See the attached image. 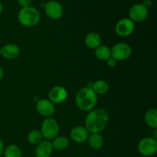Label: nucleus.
<instances>
[{
	"mask_svg": "<svg viewBox=\"0 0 157 157\" xmlns=\"http://www.w3.org/2000/svg\"><path fill=\"white\" fill-rule=\"evenodd\" d=\"M109 115L107 110L103 108H94L87 114L84 127L89 133H101L107 127Z\"/></svg>",
	"mask_w": 157,
	"mask_h": 157,
	"instance_id": "f257e3e1",
	"label": "nucleus"
},
{
	"mask_svg": "<svg viewBox=\"0 0 157 157\" xmlns=\"http://www.w3.org/2000/svg\"><path fill=\"white\" fill-rule=\"evenodd\" d=\"M98 100V94L88 86L80 89L75 95L76 106L82 111L89 112L95 108Z\"/></svg>",
	"mask_w": 157,
	"mask_h": 157,
	"instance_id": "f03ea898",
	"label": "nucleus"
},
{
	"mask_svg": "<svg viewBox=\"0 0 157 157\" xmlns=\"http://www.w3.org/2000/svg\"><path fill=\"white\" fill-rule=\"evenodd\" d=\"M18 20L25 27H33L38 25L41 20L40 12L35 7L21 8L18 14Z\"/></svg>",
	"mask_w": 157,
	"mask_h": 157,
	"instance_id": "7ed1b4c3",
	"label": "nucleus"
},
{
	"mask_svg": "<svg viewBox=\"0 0 157 157\" xmlns=\"http://www.w3.org/2000/svg\"><path fill=\"white\" fill-rule=\"evenodd\" d=\"M40 131L42 134L43 139L51 141L59 134V124L54 118L48 117L43 121Z\"/></svg>",
	"mask_w": 157,
	"mask_h": 157,
	"instance_id": "20e7f679",
	"label": "nucleus"
},
{
	"mask_svg": "<svg viewBox=\"0 0 157 157\" xmlns=\"http://www.w3.org/2000/svg\"><path fill=\"white\" fill-rule=\"evenodd\" d=\"M137 149L141 155L150 157L156 154L157 151V141L153 137H144L140 140Z\"/></svg>",
	"mask_w": 157,
	"mask_h": 157,
	"instance_id": "39448f33",
	"label": "nucleus"
},
{
	"mask_svg": "<svg viewBox=\"0 0 157 157\" xmlns=\"http://www.w3.org/2000/svg\"><path fill=\"white\" fill-rule=\"evenodd\" d=\"M111 57L117 61H125L132 55L131 47L130 44L124 42H118L110 48Z\"/></svg>",
	"mask_w": 157,
	"mask_h": 157,
	"instance_id": "423d86ee",
	"label": "nucleus"
},
{
	"mask_svg": "<svg viewBox=\"0 0 157 157\" xmlns=\"http://www.w3.org/2000/svg\"><path fill=\"white\" fill-rule=\"evenodd\" d=\"M44 10L46 15L53 20L61 18L64 13L62 5L56 0H51L46 2L44 6Z\"/></svg>",
	"mask_w": 157,
	"mask_h": 157,
	"instance_id": "0eeeda50",
	"label": "nucleus"
},
{
	"mask_svg": "<svg viewBox=\"0 0 157 157\" xmlns=\"http://www.w3.org/2000/svg\"><path fill=\"white\" fill-rule=\"evenodd\" d=\"M135 24L129 18H121L115 25V32L117 35L122 38L128 37L133 32Z\"/></svg>",
	"mask_w": 157,
	"mask_h": 157,
	"instance_id": "6e6552de",
	"label": "nucleus"
},
{
	"mask_svg": "<svg viewBox=\"0 0 157 157\" xmlns=\"http://www.w3.org/2000/svg\"><path fill=\"white\" fill-rule=\"evenodd\" d=\"M149 15V10L141 3L134 4L130 8L128 12L129 18L133 22H142L145 21Z\"/></svg>",
	"mask_w": 157,
	"mask_h": 157,
	"instance_id": "1a4fd4ad",
	"label": "nucleus"
},
{
	"mask_svg": "<svg viewBox=\"0 0 157 157\" xmlns=\"http://www.w3.org/2000/svg\"><path fill=\"white\" fill-rule=\"evenodd\" d=\"M37 112L44 117H52L55 112V104L48 99H39L35 105Z\"/></svg>",
	"mask_w": 157,
	"mask_h": 157,
	"instance_id": "9d476101",
	"label": "nucleus"
},
{
	"mask_svg": "<svg viewBox=\"0 0 157 157\" xmlns=\"http://www.w3.org/2000/svg\"><path fill=\"white\" fill-rule=\"evenodd\" d=\"M68 94L65 87L56 85L51 88L48 92V100L55 104H61L66 101Z\"/></svg>",
	"mask_w": 157,
	"mask_h": 157,
	"instance_id": "9b49d317",
	"label": "nucleus"
},
{
	"mask_svg": "<svg viewBox=\"0 0 157 157\" xmlns=\"http://www.w3.org/2000/svg\"><path fill=\"white\" fill-rule=\"evenodd\" d=\"M89 134L90 133L85 128V127L76 126V127H73L71 130L70 136L71 139L74 142L77 143V144H83L87 140Z\"/></svg>",
	"mask_w": 157,
	"mask_h": 157,
	"instance_id": "f8f14e48",
	"label": "nucleus"
},
{
	"mask_svg": "<svg viewBox=\"0 0 157 157\" xmlns=\"http://www.w3.org/2000/svg\"><path fill=\"white\" fill-rule=\"evenodd\" d=\"M53 153V147L52 143L49 140L41 141L38 145H36L35 154L36 157H50Z\"/></svg>",
	"mask_w": 157,
	"mask_h": 157,
	"instance_id": "ddd939ff",
	"label": "nucleus"
},
{
	"mask_svg": "<svg viewBox=\"0 0 157 157\" xmlns=\"http://www.w3.org/2000/svg\"><path fill=\"white\" fill-rule=\"evenodd\" d=\"M2 56L6 59L12 60L18 58L20 55V48L15 44H7L1 48Z\"/></svg>",
	"mask_w": 157,
	"mask_h": 157,
	"instance_id": "4468645a",
	"label": "nucleus"
},
{
	"mask_svg": "<svg viewBox=\"0 0 157 157\" xmlns=\"http://www.w3.org/2000/svg\"><path fill=\"white\" fill-rule=\"evenodd\" d=\"M84 43L88 48L96 49L102 44V38L97 32H90L85 36Z\"/></svg>",
	"mask_w": 157,
	"mask_h": 157,
	"instance_id": "2eb2a0df",
	"label": "nucleus"
},
{
	"mask_svg": "<svg viewBox=\"0 0 157 157\" xmlns=\"http://www.w3.org/2000/svg\"><path fill=\"white\" fill-rule=\"evenodd\" d=\"M87 141L90 148L95 150L101 149L104 145V138L101 133H90Z\"/></svg>",
	"mask_w": 157,
	"mask_h": 157,
	"instance_id": "dca6fc26",
	"label": "nucleus"
},
{
	"mask_svg": "<svg viewBox=\"0 0 157 157\" xmlns=\"http://www.w3.org/2000/svg\"><path fill=\"white\" fill-rule=\"evenodd\" d=\"M144 122L152 129L157 128V110L156 108H150L145 113Z\"/></svg>",
	"mask_w": 157,
	"mask_h": 157,
	"instance_id": "f3484780",
	"label": "nucleus"
},
{
	"mask_svg": "<svg viewBox=\"0 0 157 157\" xmlns=\"http://www.w3.org/2000/svg\"><path fill=\"white\" fill-rule=\"evenodd\" d=\"M94 55L95 57L100 61H107L111 57V51L108 46L101 44L94 49Z\"/></svg>",
	"mask_w": 157,
	"mask_h": 157,
	"instance_id": "a211bd4d",
	"label": "nucleus"
},
{
	"mask_svg": "<svg viewBox=\"0 0 157 157\" xmlns=\"http://www.w3.org/2000/svg\"><path fill=\"white\" fill-rule=\"evenodd\" d=\"M88 87H91L97 94H105L109 90L108 83L104 80H98L92 83L91 86H88Z\"/></svg>",
	"mask_w": 157,
	"mask_h": 157,
	"instance_id": "6ab92c4d",
	"label": "nucleus"
},
{
	"mask_svg": "<svg viewBox=\"0 0 157 157\" xmlns=\"http://www.w3.org/2000/svg\"><path fill=\"white\" fill-rule=\"evenodd\" d=\"M52 145L53 150H63L67 148L69 145V140L66 136H57L54 138L52 141Z\"/></svg>",
	"mask_w": 157,
	"mask_h": 157,
	"instance_id": "aec40b11",
	"label": "nucleus"
},
{
	"mask_svg": "<svg viewBox=\"0 0 157 157\" xmlns=\"http://www.w3.org/2000/svg\"><path fill=\"white\" fill-rule=\"evenodd\" d=\"M5 157H21L22 153L19 147L15 144H11L5 148L3 152Z\"/></svg>",
	"mask_w": 157,
	"mask_h": 157,
	"instance_id": "412c9836",
	"label": "nucleus"
},
{
	"mask_svg": "<svg viewBox=\"0 0 157 157\" xmlns=\"http://www.w3.org/2000/svg\"><path fill=\"white\" fill-rule=\"evenodd\" d=\"M27 140L29 143L32 145H38L41 141L43 140V136L40 130H34L29 132L27 136Z\"/></svg>",
	"mask_w": 157,
	"mask_h": 157,
	"instance_id": "4be33fe9",
	"label": "nucleus"
},
{
	"mask_svg": "<svg viewBox=\"0 0 157 157\" xmlns=\"http://www.w3.org/2000/svg\"><path fill=\"white\" fill-rule=\"evenodd\" d=\"M17 1H18V5L21 8H25L31 6V4L32 2V0H17Z\"/></svg>",
	"mask_w": 157,
	"mask_h": 157,
	"instance_id": "5701e85b",
	"label": "nucleus"
},
{
	"mask_svg": "<svg viewBox=\"0 0 157 157\" xmlns=\"http://www.w3.org/2000/svg\"><path fill=\"white\" fill-rule=\"evenodd\" d=\"M107 64L109 67H113L117 65V61L116 59H114L113 57H110V58L107 61Z\"/></svg>",
	"mask_w": 157,
	"mask_h": 157,
	"instance_id": "b1692460",
	"label": "nucleus"
},
{
	"mask_svg": "<svg viewBox=\"0 0 157 157\" xmlns=\"http://www.w3.org/2000/svg\"><path fill=\"white\" fill-rule=\"evenodd\" d=\"M141 4H142L146 9L149 10V9H150V8L152 7V6H153V2H152V0H144Z\"/></svg>",
	"mask_w": 157,
	"mask_h": 157,
	"instance_id": "393cba45",
	"label": "nucleus"
},
{
	"mask_svg": "<svg viewBox=\"0 0 157 157\" xmlns=\"http://www.w3.org/2000/svg\"><path fill=\"white\" fill-rule=\"evenodd\" d=\"M4 144H3L2 140L0 139V156L3 154V152H4Z\"/></svg>",
	"mask_w": 157,
	"mask_h": 157,
	"instance_id": "a878e982",
	"label": "nucleus"
},
{
	"mask_svg": "<svg viewBox=\"0 0 157 157\" xmlns=\"http://www.w3.org/2000/svg\"><path fill=\"white\" fill-rule=\"evenodd\" d=\"M3 77H4V70H3V68L2 67V66L0 65V81L2 79Z\"/></svg>",
	"mask_w": 157,
	"mask_h": 157,
	"instance_id": "bb28decb",
	"label": "nucleus"
},
{
	"mask_svg": "<svg viewBox=\"0 0 157 157\" xmlns=\"http://www.w3.org/2000/svg\"><path fill=\"white\" fill-rule=\"evenodd\" d=\"M2 11H3V5H2V3L0 2V14L2 12Z\"/></svg>",
	"mask_w": 157,
	"mask_h": 157,
	"instance_id": "cd10ccee",
	"label": "nucleus"
},
{
	"mask_svg": "<svg viewBox=\"0 0 157 157\" xmlns=\"http://www.w3.org/2000/svg\"><path fill=\"white\" fill-rule=\"evenodd\" d=\"M2 57V53H1V48H0V58Z\"/></svg>",
	"mask_w": 157,
	"mask_h": 157,
	"instance_id": "c85d7f7f",
	"label": "nucleus"
}]
</instances>
